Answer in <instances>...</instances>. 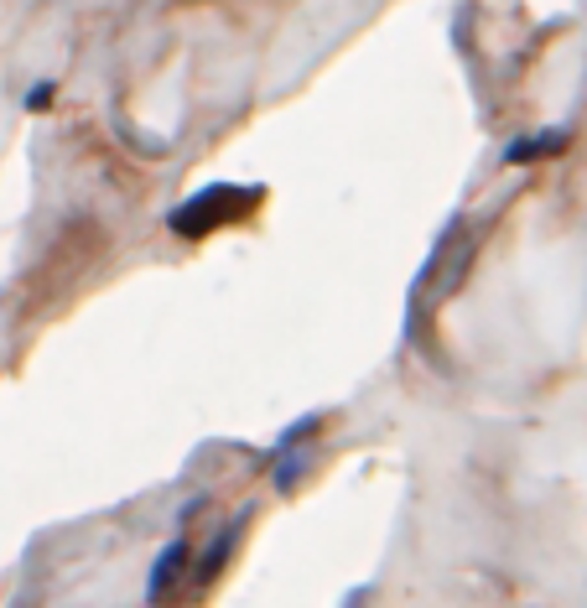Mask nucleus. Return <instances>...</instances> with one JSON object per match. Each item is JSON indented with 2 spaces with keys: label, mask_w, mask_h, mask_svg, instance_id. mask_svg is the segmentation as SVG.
<instances>
[{
  "label": "nucleus",
  "mask_w": 587,
  "mask_h": 608,
  "mask_svg": "<svg viewBox=\"0 0 587 608\" xmlns=\"http://www.w3.org/2000/svg\"><path fill=\"white\" fill-rule=\"evenodd\" d=\"M468 260H473V234H463V224H452L442 240H437L432 260H426L421 281H416V307H421V312H432L437 302H447V297L463 286Z\"/></svg>",
  "instance_id": "2"
},
{
  "label": "nucleus",
  "mask_w": 587,
  "mask_h": 608,
  "mask_svg": "<svg viewBox=\"0 0 587 608\" xmlns=\"http://www.w3.org/2000/svg\"><path fill=\"white\" fill-rule=\"evenodd\" d=\"M260 188H234V182H219V188H203L198 198H188L172 214V229L188 234V240H198V234L208 229H224V224H239L245 214H255L260 208Z\"/></svg>",
  "instance_id": "1"
},
{
  "label": "nucleus",
  "mask_w": 587,
  "mask_h": 608,
  "mask_svg": "<svg viewBox=\"0 0 587 608\" xmlns=\"http://www.w3.org/2000/svg\"><path fill=\"white\" fill-rule=\"evenodd\" d=\"M567 136H541V141H520V151H510V162H530V156H541V151H562Z\"/></svg>",
  "instance_id": "3"
},
{
  "label": "nucleus",
  "mask_w": 587,
  "mask_h": 608,
  "mask_svg": "<svg viewBox=\"0 0 587 608\" xmlns=\"http://www.w3.org/2000/svg\"><path fill=\"white\" fill-rule=\"evenodd\" d=\"M47 99H52V84L47 89H32V110H47Z\"/></svg>",
  "instance_id": "4"
}]
</instances>
